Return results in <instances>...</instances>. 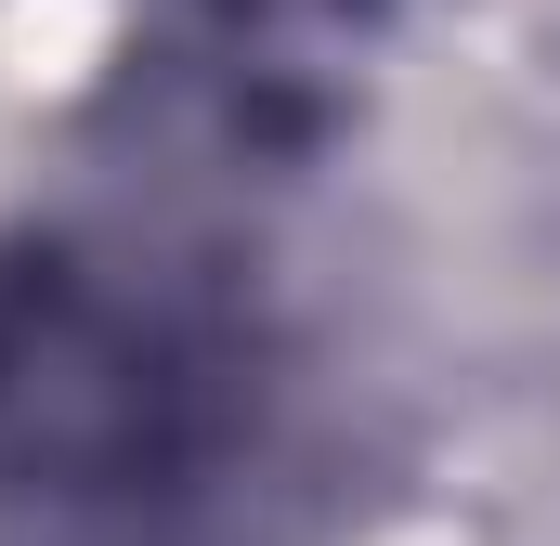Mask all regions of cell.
<instances>
[{
    "instance_id": "6da1fadb",
    "label": "cell",
    "mask_w": 560,
    "mask_h": 546,
    "mask_svg": "<svg viewBox=\"0 0 560 546\" xmlns=\"http://www.w3.org/2000/svg\"><path fill=\"white\" fill-rule=\"evenodd\" d=\"M248 429V339L131 261L0 273V495L143 508Z\"/></svg>"
}]
</instances>
